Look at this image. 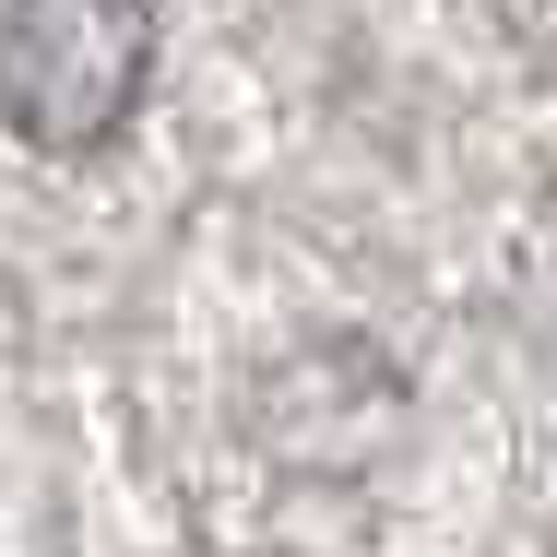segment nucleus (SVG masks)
Wrapping results in <instances>:
<instances>
[{
	"label": "nucleus",
	"mask_w": 557,
	"mask_h": 557,
	"mask_svg": "<svg viewBox=\"0 0 557 557\" xmlns=\"http://www.w3.org/2000/svg\"><path fill=\"white\" fill-rule=\"evenodd\" d=\"M143 72H154V0H0V119L36 154L119 143Z\"/></svg>",
	"instance_id": "obj_1"
}]
</instances>
